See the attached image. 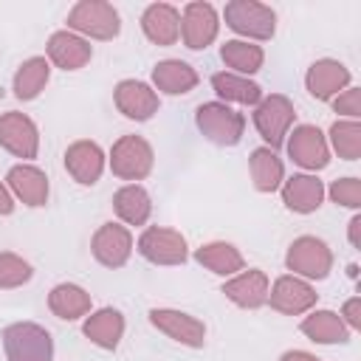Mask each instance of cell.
Segmentation results:
<instances>
[{"label": "cell", "instance_id": "6da1fadb", "mask_svg": "<svg viewBox=\"0 0 361 361\" xmlns=\"http://www.w3.org/2000/svg\"><path fill=\"white\" fill-rule=\"evenodd\" d=\"M226 25L248 42H265L276 34V11L259 0H231L223 8Z\"/></svg>", "mask_w": 361, "mask_h": 361}, {"label": "cell", "instance_id": "7a4b0ae2", "mask_svg": "<svg viewBox=\"0 0 361 361\" xmlns=\"http://www.w3.org/2000/svg\"><path fill=\"white\" fill-rule=\"evenodd\" d=\"M68 31L85 39H113L121 31V17L107 0H79L68 11Z\"/></svg>", "mask_w": 361, "mask_h": 361}, {"label": "cell", "instance_id": "3957f363", "mask_svg": "<svg viewBox=\"0 0 361 361\" xmlns=\"http://www.w3.org/2000/svg\"><path fill=\"white\" fill-rule=\"evenodd\" d=\"M195 124L203 138L217 147H234L245 133V116L223 102H203L195 110Z\"/></svg>", "mask_w": 361, "mask_h": 361}, {"label": "cell", "instance_id": "277c9868", "mask_svg": "<svg viewBox=\"0 0 361 361\" xmlns=\"http://www.w3.org/2000/svg\"><path fill=\"white\" fill-rule=\"evenodd\" d=\"M8 361H54V338L37 322H14L3 330Z\"/></svg>", "mask_w": 361, "mask_h": 361}, {"label": "cell", "instance_id": "5b68a950", "mask_svg": "<svg viewBox=\"0 0 361 361\" xmlns=\"http://www.w3.org/2000/svg\"><path fill=\"white\" fill-rule=\"evenodd\" d=\"M293 118H296V110L285 93L262 96L259 104L254 107V127H257L259 138L265 141V147L274 152L285 144V138L293 127Z\"/></svg>", "mask_w": 361, "mask_h": 361}, {"label": "cell", "instance_id": "8992f818", "mask_svg": "<svg viewBox=\"0 0 361 361\" xmlns=\"http://www.w3.org/2000/svg\"><path fill=\"white\" fill-rule=\"evenodd\" d=\"M107 164H110V172L116 178L135 183V180H144L152 172L155 152H152V147H149L147 138H141V135H121L110 147Z\"/></svg>", "mask_w": 361, "mask_h": 361}, {"label": "cell", "instance_id": "52a82bcc", "mask_svg": "<svg viewBox=\"0 0 361 361\" xmlns=\"http://www.w3.org/2000/svg\"><path fill=\"white\" fill-rule=\"evenodd\" d=\"M285 265H288V271H293V276H302L307 282L327 279L333 271V251L324 240H319L313 234H302L288 245Z\"/></svg>", "mask_w": 361, "mask_h": 361}, {"label": "cell", "instance_id": "ba28073f", "mask_svg": "<svg viewBox=\"0 0 361 361\" xmlns=\"http://www.w3.org/2000/svg\"><path fill=\"white\" fill-rule=\"evenodd\" d=\"M285 149H288V158L293 164H299L302 169H307L310 175L330 164L327 135L316 124H296V127H290V133L285 138Z\"/></svg>", "mask_w": 361, "mask_h": 361}, {"label": "cell", "instance_id": "9c48e42d", "mask_svg": "<svg viewBox=\"0 0 361 361\" xmlns=\"http://www.w3.org/2000/svg\"><path fill=\"white\" fill-rule=\"evenodd\" d=\"M138 254L152 265H183L189 259L186 237L166 226H149L138 237Z\"/></svg>", "mask_w": 361, "mask_h": 361}, {"label": "cell", "instance_id": "30bf717a", "mask_svg": "<svg viewBox=\"0 0 361 361\" xmlns=\"http://www.w3.org/2000/svg\"><path fill=\"white\" fill-rule=\"evenodd\" d=\"M220 31V14L212 3L195 0L180 11V39L189 51H206Z\"/></svg>", "mask_w": 361, "mask_h": 361}, {"label": "cell", "instance_id": "8fae6325", "mask_svg": "<svg viewBox=\"0 0 361 361\" xmlns=\"http://www.w3.org/2000/svg\"><path fill=\"white\" fill-rule=\"evenodd\" d=\"M149 324L155 330H161L166 338L183 344V347H192V350H200L206 344V324L186 313V310H175V307H152L149 310Z\"/></svg>", "mask_w": 361, "mask_h": 361}, {"label": "cell", "instance_id": "7c38bea8", "mask_svg": "<svg viewBox=\"0 0 361 361\" xmlns=\"http://www.w3.org/2000/svg\"><path fill=\"white\" fill-rule=\"evenodd\" d=\"M316 288L302 279V276H293V274H282L271 288H268V305L276 310V313H285V316H302L307 310L316 307Z\"/></svg>", "mask_w": 361, "mask_h": 361}, {"label": "cell", "instance_id": "4fadbf2b", "mask_svg": "<svg viewBox=\"0 0 361 361\" xmlns=\"http://www.w3.org/2000/svg\"><path fill=\"white\" fill-rule=\"evenodd\" d=\"M0 147L11 152L14 158L31 161L39 152V130L37 124L17 110H8L0 116Z\"/></svg>", "mask_w": 361, "mask_h": 361}, {"label": "cell", "instance_id": "5bb4252c", "mask_svg": "<svg viewBox=\"0 0 361 361\" xmlns=\"http://www.w3.org/2000/svg\"><path fill=\"white\" fill-rule=\"evenodd\" d=\"M113 102H116L118 113L124 118H133V121H147L161 107V99H158L155 87L141 82V79H121L113 90Z\"/></svg>", "mask_w": 361, "mask_h": 361}, {"label": "cell", "instance_id": "9a60e30c", "mask_svg": "<svg viewBox=\"0 0 361 361\" xmlns=\"http://www.w3.org/2000/svg\"><path fill=\"white\" fill-rule=\"evenodd\" d=\"M90 251L99 265L121 268V265H127V259L133 254V234L121 223H102L90 240Z\"/></svg>", "mask_w": 361, "mask_h": 361}, {"label": "cell", "instance_id": "2e32d148", "mask_svg": "<svg viewBox=\"0 0 361 361\" xmlns=\"http://www.w3.org/2000/svg\"><path fill=\"white\" fill-rule=\"evenodd\" d=\"M350 68L338 59H316L305 73V87L319 102H333L341 90L350 87Z\"/></svg>", "mask_w": 361, "mask_h": 361}, {"label": "cell", "instance_id": "e0dca14e", "mask_svg": "<svg viewBox=\"0 0 361 361\" xmlns=\"http://www.w3.org/2000/svg\"><path fill=\"white\" fill-rule=\"evenodd\" d=\"M268 288H271V279L265 271L259 268H243L240 274L228 276L223 282V296L228 302H234L237 307H245V310H257L262 305H268Z\"/></svg>", "mask_w": 361, "mask_h": 361}, {"label": "cell", "instance_id": "ac0fdd59", "mask_svg": "<svg viewBox=\"0 0 361 361\" xmlns=\"http://www.w3.org/2000/svg\"><path fill=\"white\" fill-rule=\"evenodd\" d=\"M104 164H107V155H104V149L96 141L82 138V141H73L65 149V169L82 186L99 183V178L104 172Z\"/></svg>", "mask_w": 361, "mask_h": 361}, {"label": "cell", "instance_id": "d6986e66", "mask_svg": "<svg viewBox=\"0 0 361 361\" xmlns=\"http://www.w3.org/2000/svg\"><path fill=\"white\" fill-rule=\"evenodd\" d=\"M6 186L11 192V197H17L23 206H31V209H39L48 203V175L34 166V164H17L8 169L6 175Z\"/></svg>", "mask_w": 361, "mask_h": 361}, {"label": "cell", "instance_id": "ffe728a7", "mask_svg": "<svg viewBox=\"0 0 361 361\" xmlns=\"http://www.w3.org/2000/svg\"><path fill=\"white\" fill-rule=\"evenodd\" d=\"M141 31L161 48L175 45L180 39V11L172 3H149L141 14Z\"/></svg>", "mask_w": 361, "mask_h": 361}, {"label": "cell", "instance_id": "44dd1931", "mask_svg": "<svg viewBox=\"0 0 361 361\" xmlns=\"http://www.w3.org/2000/svg\"><path fill=\"white\" fill-rule=\"evenodd\" d=\"M45 51H48V62L56 65V68H62V71H79V68H85V65L90 62V56H93L90 42H87L85 37L68 31V28H65V31H54V34L48 37Z\"/></svg>", "mask_w": 361, "mask_h": 361}, {"label": "cell", "instance_id": "7402d4cb", "mask_svg": "<svg viewBox=\"0 0 361 361\" xmlns=\"http://www.w3.org/2000/svg\"><path fill=\"white\" fill-rule=\"evenodd\" d=\"M279 192H282L285 209H290L296 214H310L324 200V183L316 175H310V172H299V175L285 178Z\"/></svg>", "mask_w": 361, "mask_h": 361}, {"label": "cell", "instance_id": "603a6c76", "mask_svg": "<svg viewBox=\"0 0 361 361\" xmlns=\"http://www.w3.org/2000/svg\"><path fill=\"white\" fill-rule=\"evenodd\" d=\"M200 82L197 71L183 62V59H161L152 68V85L155 93H166V96H183L189 90H195Z\"/></svg>", "mask_w": 361, "mask_h": 361}, {"label": "cell", "instance_id": "cb8c5ba5", "mask_svg": "<svg viewBox=\"0 0 361 361\" xmlns=\"http://www.w3.org/2000/svg\"><path fill=\"white\" fill-rule=\"evenodd\" d=\"M299 330L316 344H347L353 333L336 310H307V316L299 322Z\"/></svg>", "mask_w": 361, "mask_h": 361}, {"label": "cell", "instance_id": "d4e9b609", "mask_svg": "<svg viewBox=\"0 0 361 361\" xmlns=\"http://www.w3.org/2000/svg\"><path fill=\"white\" fill-rule=\"evenodd\" d=\"M82 333H85L96 347H102V350H116L118 341H121V336H124V316H121V310H116V307H99V310H93V313L85 319Z\"/></svg>", "mask_w": 361, "mask_h": 361}, {"label": "cell", "instance_id": "484cf974", "mask_svg": "<svg viewBox=\"0 0 361 361\" xmlns=\"http://www.w3.org/2000/svg\"><path fill=\"white\" fill-rule=\"evenodd\" d=\"M195 259H197L206 271H212V274H217V276H226V279L234 276V274H240V271L245 268V259H243L240 248L231 245V243H226V240L203 243V245L195 251Z\"/></svg>", "mask_w": 361, "mask_h": 361}, {"label": "cell", "instance_id": "4316f807", "mask_svg": "<svg viewBox=\"0 0 361 361\" xmlns=\"http://www.w3.org/2000/svg\"><path fill=\"white\" fill-rule=\"evenodd\" d=\"M212 87L217 93V99L223 104H245V107H257L262 99V87L257 82H251L248 76L231 73V71H220L212 76Z\"/></svg>", "mask_w": 361, "mask_h": 361}, {"label": "cell", "instance_id": "83f0119b", "mask_svg": "<svg viewBox=\"0 0 361 361\" xmlns=\"http://www.w3.org/2000/svg\"><path fill=\"white\" fill-rule=\"evenodd\" d=\"M113 212L124 226H144L152 214V197L141 183H127L113 195Z\"/></svg>", "mask_w": 361, "mask_h": 361}, {"label": "cell", "instance_id": "f1b7e54d", "mask_svg": "<svg viewBox=\"0 0 361 361\" xmlns=\"http://www.w3.org/2000/svg\"><path fill=\"white\" fill-rule=\"evenodd\" d=\"M90 305H93L90 293L82 285H73V282H59L48 293V310L56 319H65V322H76V319L87 316Z\"/></svg>", "mask_w": 361, "mask_h": 361}, {"label": "cell", "instance_id": "f546056e", "mask_svg": "<svg viewBox=\"0 0 361 361\" xmlns=\"http://www.w3.org/2000/svg\"><path fill=\"white\" fill-rule=\"evenodd\" d=\"M248 169H251L254 189H257V192H265V195L276 192V189L282 186V180H285V164H282V158H279L274 149H268V147H257V149L251 152Z\"/></svg>", "mask_w": 361, "mask_h": 361}, {"label": "cell", "instance_id": "4dcf8cb0", "mask_svg": "<svg viewBox=\"0 0 361 361\" xmlns=\"http://www.w3.org/2000/svg\"><path fill=\"white\" fill-rule=\"evenodd\" d=\"M48 79H51V62H48V56H31V59H25L17 68V73L11 79V90H14V96L20 102H31V99H37L45 90Z\"/></svg>", "mask_w": 361, "mask_h": 361}, {"label": "cell", "instance_id": "1f68e13d", "mask_svg": "<svg viewBox=\"0 0 361 361\" xmlns=\"http://www.w3.org/2000/svg\"><path fill=\"white\" fill-rule=\"evenodd\" d=\"M220 59L226 62V68H231V73L251 76L262 68L265 51H262V45L248 42V39H226L220 45Z\"/></svg>", "mask_w": 361, "mask_h": 361}, {"label": "cell", "instance_id": "d6a6232c", "mask_svg": "<svg viewBox=\"0 0 361 361\" xmlns=\"http://www.w3.org/2000/svg\"><path fill=\"white\" fill-rule=\"evenodd\" d=\"M327 147L344 161H358L361 158V124L350 118H338L330 124L327 133Z\"/></svg>", "mask_w": 361, "mask_h": 361}, {"label": "cell", "instance_id": "836d02e7", "mask_svg": "<svg viewBox=\"0 0 361 361\" xmlns=\"http://www.w3.org/2000/svg\"><path fill=\"white\" fill-rule=\"evenodd\" d=\"M34 276V268L28 259H23L14 251H0V290H11L25 285Z\"/></svg>", "mask_w": 361, "mask_h": 361}, {"label": "cell", "instance_id": "e575fe53", "mask_svg": "<svg viewBox=\"0 0 361 361\" xmlns=\"http://www.w3.org/2000/svg\"><path fill=\"white\" fill-rule=\"evenodd\" d=\"M324 195H330V200L336 206H344V209H358L361 206V180L358 178H336Z\"/></svg>", "mask_w": 361, "mask_h": 361}, {"label": "cell", "instance_id": "d590c367", "mask_svg": "<svg viewBox=\"0 0 361 361\" xmlns=\"http://www.w3.org/2000/svg\"><path fill=\"white\" fill-rule=\"evenodd\" d=\"M333 110H336L338 116H347L350 121H358V116H361V90H358V87L341 90V93L333 99Z\"/></svg>", "mask_w": 361, "mask_h": 361}, {"label": "cell", "instance_id": "8d00e7d4", "mask_svg": "<svg viewBox=\"0 0 361 361\" xmlns=\"http://www.w3.org/2000/svg\"><path fill=\"white\" fill-rule=\"evenodd\" d=\"M341 322L350 327V330H361V296H350L344 305H341Z\"/></svg>", "mask_w": 361, "mask_h": 361}, {"label": "cell", "instance_id": "74e56055", "mask_svg": "<svg viewBox=\"0 0 361 361\" xmlns=\"http://www.w3.org/2000/svg\"><path fill=\"white\" fill-rule=\"evenodd\" d=\"M347 237L353 248H361V214H353L347 223Z\"/></svg>", "mask_w": 361, "mask_h": 361}, {"label": "cell", "instance_id": "f35d334b", "mask_svg": "<svg viewBox=\"0 0 361 361\" xmlns=\"http://www.w3.org/2000/svg\"><path fill=\"white\" fill-rule=\"evenodd\" d=\"M11 212H14V197H11L8 186L0 180V217H6V214H11Z\"/></svg>", "mask_w": 361, "mask_h": 361}, {"label": "cell", "instance_id": "ab89813d", "mask_svg": "<svg viewBox=\"0 0 361 361\" xmlns=\"http://www.w3.org/2000/svg\"><path fill=\"white\" fill-rule=\"evenodd\" d=\"M279 361H322V358L313 355V353H307V350H285L279 355Z\"/></svg>", "mask_w": 361, "mask_h": 361}]
</instances>
